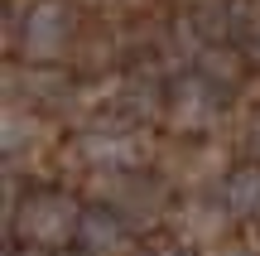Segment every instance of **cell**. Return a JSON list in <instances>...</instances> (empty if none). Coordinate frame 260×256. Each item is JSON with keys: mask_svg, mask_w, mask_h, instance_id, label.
Segmentation results:
<instances>
[{"mask_svg": "<svg viewBox=\"0 0 260 256\" xmlns=\"http://www.w3.org/2000/svg\"><path fill=\"white\" fill-rule=\"evenodd\" d=\"M19 227H24L29 242H63V237H73V227H82V222H77V208L68 198H58V193H39V198H29Z\"/></svg>", "mask_w": 260, "mask_h": 256, "instance_id": "obj_1", "label": "cell"}, {"mask_svg": "<svg viewBox=\"0 0 260 256\" xmlns=\"http://www.w3.org/2000/svg\"><path fill=\"white\" fill-rule=\"evenodd\" d=\"M63 44H68V10L58 5V0H48V5H39L34 15H29L24 48H29L34 58H53Z\"/></svg>", "mask_w": 260, "mask_h": 256, "instance_id": "obj_2", "label": "cell"}, {"mask_svg": "<svg viewBox=\"0 0 260 256\" xmlns=\"http://www.w3.org/2000/svg\"><path fill=\"white\" fill-rule=\"evenodd\" d=\"M226 208L241 213V218L260 208V174H236V179L226 184Z\"/></svg>", "mask_w": 260, "mask_h": 256, "instance_id": "obj_3", "label": "cell"}, {"mask_svg": "<svg viewBox=\"0 0 260 256\" xmlns=\"http://www.w3.org/2000/svg\"><path fill=\"white\" fill-rule=\"evenodd\" d=\"M82 237L92 242L96 251H106V247H121V227H116L106 213H87L82 218Z\"/></svg>", "mask_w": 260, "mask_h": 256, "instance_id": "obj_4", "label": "cell"}, {"mask_svg": "<svg viewBox=\"0 0 260 256\" xmlns=\"http://www.w3.org/2000/svg\"><path fill=\"white\" fill-rule=\"evenodd\" d=\"M226 256H241V251H226Z\"/></svg>", "mask_w": 260, "mask_h": 256, "instance_id": "obj_5", "label": "cell"}, {"mask_svg": "<svg viewBox=\"0 0 260 256\" xmlns=\"http://www.w3.org/2000/svg\"><path fill=\"white\" fill-rule=\"evenodd\" d=\"M159 256H174V251H159Z\"/></svg>", "mask_w": 260, "mask_h": 256, "instance_id": "obj_6", "label": "cell"}]
</instances>
